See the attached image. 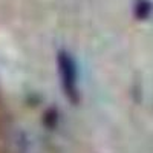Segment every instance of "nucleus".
<instances>
[{"instance_id": "f257e3e1", "label": "nucleus", "mask_w": 153, "mask_h": 153, "mask_svg": "<svg viewBox=\"0 0 153 153\" xmlns=\"http://www.w3.org/2000/svg\"><path fill=\"white\" fill-rule=\"evenodd\" d=\"M57 63H58L61 86L65 89V94L72 103H78L80 92H78V87H76V68H75L74 58L66 52H60L57 57Z\"/></svg>"}, {"instance_id": "f03ea898", "label": "nucleus", "mask_w": 153, "mask_h": 153, "mask_svg": "<svg viewBox=\"0 0 153 153\" xmlns=\"http://www.w3.org/2000/svg\"><path fill=\"white\" fill-rule=\"evenodd\" d=\"M58 115H57V112L54 110V109H49L46 113H45V124H48L49 127H54L55 126V123L58 121Z\"/></svg>"}]
</instances>
